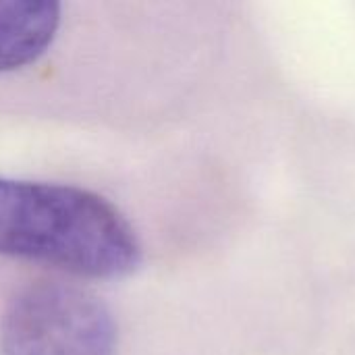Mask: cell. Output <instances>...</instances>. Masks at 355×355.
Listing matches in <instances>:
<instances>
[{
  "label": "cell",
  "instance_id": "1",
  "mask_svg": "<svg viewBox=\"0 0 355 355\" xmlns=\"http://www.w3.org/2000/svg\"><path fill=\"white\" fill-rule=\"evenodd\" d=\"M0 254L87 279L127 277L141 260L133 227L102 196L2 177Z\"/></svg>",
  "mask_w": 355,
  "mask_h": 355
},
{
  "label": "cell",
  "instance_id": "2",
  "mask_svg": "<svg viewBox=\"0 0 355 355\" xmlns=\"http://www.w3.org/2000/svg\"><path fill=\"white\" fill-rule=\"evenodd\" d=\"M0 347L2 355H114L116 322L89 289L40 279L8 302Z\"/></svg>",
  "mask_w": 355,
  "mask_h": 355
},
{
  "label": "cell",
  "instance_id": "3",
  "mask_svg": "<svg viewBox=\"0 0 355 355\" xmlns=\"http://www.w3.org/2000/svg\"><path fill=\"white\" fill-rule=\"evenodd\" d=\"M60 4L48 0H0V73L40 58L54 42Z\"/></svg>",
  "mask_w": 355,
  "mask_h": 355
}]
</instances>
